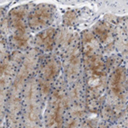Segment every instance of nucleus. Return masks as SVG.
I'll use <instances>...</instances> for the list:
<instances>
[{
  "label": "nucleus",
  "instance_id": "1",
  "mask_svg": "<svg viewBox=\"0 0 128 128\" xmlns=\"http://www.w3.org/2000/svg\"><path fill=\"white\" fill-rule=\"evenodd\" d=\"M53 30H47L44 34H41L39 35V38L41 39L42 42H44L45 44V46L47 47L48 50L52 49V34H53Z\"/></svg>",
  "mask_w": 128,
  "mask_h": 128
},
{
  "label": "nucleus",
  "instance_id": "8",
  "mask_svg": "<svg viewBox=\"0 0 128 128\" xmlns=\"http://www.w3.org/2000/svg\"><path fill=\"white\" fill-rule=\"evenodd\" d=\"M30 119H31V120H32V121H34L35 119H36V116H35V114L34 112L30 113Z\"/></svg>",
  "mask_w": 128,
  "mask_h": 128
},
{
  "label": "nucleus",
  "instance_id": "7",
  "mask_svg": "<svg viewBox=\"0 0 128 128\" xmlns=\"http://www.w3.org/2000/svg\"><path fill=\"white\" fill-rule=\"evenodd\" d=\"M42 91H44V94H47L49 91H50V88H49V86H47V85H44L42 86Z\"/></svg>",
  "mask_w": 128,
  "mask_h": 128
},
{
  "label": "nucleus",
  "instance_id": "4",
  "mask_svg": "<svg viewBox=\"0 0 128 128\" xmlns=\"http://www.w3.org/2000/svg\"><path fill=\"white\" fill-rule=\"evenodd\" d=\"M74 19V14L73 13H67L65 17H64V21L66 24H70Z\"/></svg>",
  "mask_w": 128,
  "mask_h": 128
},
{
  "label": "nucleus",
  "instance_id": "5",
  "mask_svg": "<svg viewBox=\"0 0 128 128\" xmlns=\"http://www.w3.org/2000/svg\"><path fill=\"white\" fill-rule=\"evenodd\" d=\"M96 32L99 34V36L102 38V40H105L106 37H108V32L104 29H101V28H96Z\"/></svg>",
  "mask_w": 128,
  "mask_h": 128
},
{
  "label": "nucleus",
  "instance_id": "6",
  "mask_svg": "<svg viewBox=\"0 0 128 128\" xmlns=\"http://www.w3.org/2000/svg\"><path fill=\"white\" fill-rule=\"evenodd\" d=\"M92 39H93V35L89 34H87L84 35V40L86 42H91Z\"/></svg>",
  "mask_w": 128,
  "mask_h": 128
},
{
  "label": "nucleus",
  "instance_id": "2",
  "mask_svg": "<svg viewBox=\"0 0 128 128\" xmlns=\"http://www.w3.org/2000/svg\"><path fill=\"white\" fill-rule=\"evenodd\" d=\"M122 77V71L121 70H117L114 72V76H113V91L116 94H117L120 91V88H119V82L121 80Z\"/></svg>",
  "mask_w": 128,
  "mask_h": 128
},
{
  "label": "nucleus",
  "instance_id": "3",
  "mask_svg": "<svg viewBox=\"0 0 128 128\" xmlns=\"http://www.w3.org/2000/svg\"><path fill=\"white\" fill-rule=\"evenodd\" d=\"M55 70H56V68H55V65H53V64H52L50 67H49V69L46 70L45 72V76L47 78H52L53 75H54L55 73Z\"/></svg>",
  "mask_w": 128,
  "mask_h": 128
}]
</instances>
